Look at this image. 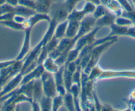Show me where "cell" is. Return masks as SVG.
I'll return each instance as SVG.
<instances>
[{"label":"cell","mask_w":135,"mask_h":111,"mask_svg":"<svg viewBox=\"0 0 135 111\" xmlns=\"http://www.w3.org/2000/svg\"><path fill=\"white\" fill-rule=\"evenodd\" d=\"M42 65H43L44 68H45V71L49 72L51 73H55L58 71L60 67L56 64L55 60L52 58L51 57L48 56L44 62H42Z\"/></svg>","instance_id":"cell-15"},{"label":"cell","mask_w":135,"mask_h":111,"mask_svg":"<svg viewBox=\"0 0 135 111\" xmlns=\"http://www.w3.org/2000/svg\"><path fill=\"white\" fill-rule=\"evenodd\" d=\"M127 103L130 107H134V110H135V89L131 93Z\"/></svg>","instance_id":"cell-28"},{"label":"cell","mask_w":135,"mask_h":111,"mask_svg":"<svg viewBox=\"0 0 135 111\" xmlns=\"http://www.w3.org/2000/svg\"><path fill=\"white\" fill-rule=\"evenodd\" d=\"M43 95L44 93L41 79L38 78L35 79L33 81L32 86V100H37L39 102Z\"/></svg>","instance_id":"cell-13"},{"label":"cell","mask_w":135,"mask_h":111,"mask_svg":"<svg viewBox=\"0 0 135 111\" xmlns=\"http://www.w3.org/2000/svg\"><path fill=\"white\" fill-rule=\"evenodd\" d=\"M113 77H128L135 78V70H104L102 69L97 81L103 79L113 78Z\"/></svg>","instance_id":"cell-4"},{"label":"cell","mask_w":135,"mask_h":111,"mask_svg":"<svg viewBox=\"0 0 135 111\" xmlns=\"http://www.w3.org/2000/svg\"><path fill=\"white\" fill-rule=\"evenodd\" d=\"M115 23L117 25L122 26V27H131L134 25V23L131 20L127 17L123 16H117L115 19Z\"/></svg>","instance_id":"cell-23"},{"label":"cell","mask_w":135,"mask_h":111,"mask_svg":"<svg viewBox=\"0 0 135 111\" xmlns=\"http://www.w3.org/2000/svg\"><path fill=\"white\" fill-rule=\"evenodd\" d=\"M68 21V23L65 37L70 38H74L78 33L80 22L75 21Z\"/></svg>","instance_id":"cell-14"},{"label":"cell","mask_w":135,"mask_h":111,"mask_svg":"<svg viewBox=\"0 0 135 111\" xmlns=\"http://www.w3.org/2000/svg\"><path fill=\"white\" fill-rule=\"evenodd\" d=\"M36 11L35 9H32L28 8V7H23L21 6H17L15 7V10H14V13L15 15H19L21 16L25 17L27 18L31 17L32 15H35L36 13Z\"/></svg>","instance_id":"cell-17"},{"label":"cell","mask_w":135,"mask_h":111,"mask_svg":"<svg viewBox=\"0 0 135 111\" xmlns=\"http://www.w3.org/2000/svg\"><path fill=\"white\" fill-rule=\"evenodd\" d=\"M64 104L63 96L57 94L52 98V110L56 111Z\"/></svg>","instance_id":"cell-22"},{"label":"cell","mask_w":135,"mask_h":111,"mask_svg":"<svg viewBox=\"0 0 135 111\" xmlns=\"http://www.w3.org/2000/svg\"><path fill=\"white\" fill-rule=\"evenodd\" d=\"M15 59L14 60H7V61H3L0 62V69H3V68H8V67L11 66L13 64L15 63Z\"/></svg>","instance_id":"cell-29"},{"label":"cell","mask_w":135,"mask_h":111,"mask_svg":"<svg viewBox=\"0 0 135 111\" xmlns=\"http://www.w3.org/2000/svg\"><path fill=\"white\" fill-rule=\"evenodd\" d=\"M6 3L11 5V6L15 7L18 6V0H6Z\"/></svg>","instance_id":"cell-32"},{"label":"cell","mask_w":135,"mask_h":111,"mask_svg":"<svg viewBox=\"0 0 135 111\" xmlns=\"http://www.w3.org/2000/svg\"><path fill=\"white\" fill-rule=\"evenodd\" d=\"M64 65H62L60 68L58 72L54 73V79L56 85L57 93L60 95H64L67 91L64 83Z\"/></svg>","instance_id":"cell-10"},{"label":"cell","mask_w":135,"mask_h":111,"mask_svg":"<svg viewBox=\"0 0 135 111\" xmlns=\"http://www.w3.org/2000/svg\"><path fill=\"white\" fill-rule=\"evenodd\" d=\"M68 14L63 2L59 0L53 2L49 13L50 19H54L58 23L67 20Z\"/></svg>","instance_id":"cell-3"},{"label":"cell","mask_w":135,"mask_h":111,"mask_svg":"<svg viewBox=\"0 0 135 111\" xmlns=\"http://www.w3.org/2000/svg\"><path fill=\"white\" fill-rule=\"evenodd\" d=\"M100 29H101L100 27L95 26V27L92 30H91L88 33H85V34H84L82 37H81L78 40L74 46L75 48H76L80 52L81 49L85 47V46L95 41V35Z\"/></svg>","instance_id":"cell-5"},{"label":"cell","mask_w":135,"mask_h":111,"mask_svg":"<svg viewBox=\"0 0 135 111\" xmlns=\"http://www.w3.org/2000/svg\"><path fill=\"white\" fill-rule=\"evenodd\" d=\"M117 17V16L114 13H113L112 11L107 8L105 15L96 20L95 26L100 27L101 29L104 27H110L113 23H115V21Z\"/></svg>","instance_id":"cell-8"},{"label":"cell","mask_w":135,"mask_h":111,"mask_svg":"<svg viewBox=\"0 0 135 111\" xmlns=\"http://www.w3.org/2000/svg\"><path fill=\"white\" fill-rule=\"evenodd\" d=\"M56 0H35V10L38 13L48 14L49 15L50 7L53 2Z\"/></svg>","instance_id":"cell-12"},{"label":"cell","mask_w":135,"mask_h":111,"mask_svg":"<svg viewBox=\"0 0 135 111\" xmlns=\"http://www.w3.org/2000/svg\"><path fill=\"white\" fill-rule=\"evenodd\" d=\"M111 28V33L109 35L110 36H127V31H128V27H122L113 23L110 27Z\"/></svg>","instance_id":"cell-18"},{"label":"cell","mask_w":135,"mask_h":111,"mask_svg":"<svg viewBox=\"0 0 135 111\" xmlns=\"http://www.w3.org/2000/svg\"><path fill=\"white\" fill-rule=\"evenodd\" d=\"M100 2L101 4L105 6L108 9L114 13L117 16L121 15L123 9L120 3L117 2V0H100Z\"/></svg>","instance_id":"cell-11"},{"label":"cell","mask_w":135,"mask_h":111,"mask_svg":"<svg viewBox=\"0 0 135 111\" xmlns=\"http://www.w3.org/2000/svg\"><path fill=\"white\" fill-rule=\"evenodd\" d=\"M106 10H107V7L105 6L102 4H99L96 6L94 12L92 13V15L97 20V19H99V18H101V17L105 15Z\"/></svg>","instance_id":"cell-24"},{"label":"cell","mask_w":135,"mask_h":111,"mask_svg":"<svg viewBox=\"0 0 135 111\" xmlns=\"http://www.w3.org/2000/svg\"><path fill=\"white\" fill-rule=\"evenodd\" d=\"M0 24L6 26V27H8V28H9V29H13V30H15V31H24L25 30L24 24L17 23V22H15V21L13 20V19L0 21Z\"/></svg>","instance_id":"cell-20"},{"label":"cell","mask_w":135,"mask_h":111,"mask_svg":"<svg viewBox=\"0 0 135 111\" xmlns=\"http://www.w3.org/2000/svg\"><path fill=\"white\" fill-rule=\"evenodd\" d=\"M31 104L32 105V110H41V107H40V104L38 101H37V100H32Z\"/></svg>","instance_id":"cell-31"},{"label":"cell","mask_w":135,"mask_h":111,"mask_svg":"<svg viewBox=\"0 0 135 111\" xmlns=\"http://www.w3.org/2000/svg\"><path fill=\"white\" fill-rule=\"evenodd\" d=\"M27 19V18L19 15H14L13 18V20L15 21V22H17V23H21V24H24L25 22L26 21Z\"/></svg>","instance_id":"cell-30"},{"label":"cell","mask_w":135,"mask_h":111,"mask_svg":"<svg viewBox=\"0 0 135 111\" xmlns=\"http://www.w3.org/2000/svg\"><path fill=\"white\" fill-rule=\"evenodd\" d=\"M68 23V21L66 20L64 21L60 22L56 24V27L54 30V36L58 39L61 40L62 38H64L65 34H66V29H67Z\"/></svg>","instance_id":"cell-16"},{"label":"cell","mask_w":135,"mask_h":111,"mask_svg":"<svg viewBox=\"0 0 135 111\" xmlns=\"http://www.w3.org/2000/svg\"><path fill=\"white\" fill-rule=\"evenodd\" d=\"M45 71V69L42 64L37 65V66L35 69H33L31 72H29L28 73H26L25 75H23L21 82L20 83V85H21L25 84V83H27L28 82H30L31 81H33L35 79H37L41 78V75H42Z\"/></svg>","instance_id":"cell-9"},{"label":"cell","mask_w":135,"mask_h":111,"mask_svg":"<svg viewBox=\"0 0 135 111\" xmlns=\"http://www.w3.org/2000/svg\"><path fill=\"white\" fill-rule=\"evenodd\" d=\"M2 87H0V95H1V92H2Z\"/></svg>","instance_id":"cell-34"},{"label":"cell","mask_w":135,"mask_h":111,"mask_svg":"<svg viewBox=\"0 0 135 111\" xmlns=\"http://www.w3.org/2000/svg\"><path fill=\"white\" fill-rule=\"evenodd\" d=\"M32 26H28L25 28V37L24 40H23V45H22L21 50L20 52L18 54L15 60H21L24 59L26 57V56L28 54L30 51V47H31V32H32Z\"/></svg>","instance_id":"cell-6"},{"label":"cell","mask_w":135,"mask_h":111,"mask_svg":"<svg viewBox=\"0 0 135 111\" xmlns=\"http://www.w3.org/2000/svg\"><path fill=\"white\" fill-rule=\"evenodd\" d=\"M86 2H90V3H93V4L96 5V6H98V5L101 4V2H100V0H85Z\"/></svg>","instance_id":"cell-33"},{"label":"cell","mask_w":135,"mask_h":111,"mask_svg":"<svg viewBox=\"0 0 135 111\" xmlns=\"http://www.w3.org/2000/svg\"><path fill=\"white\" fill-rule=\"evenodd\" d=\"M18 5L32 9H35V3L32 0H18Z\"/></svg>","instance_id":"cell-26"},{"label":"cell","mask_w":135,"mask_h":111,"mask_svg":"<svg viewBox=\"0 0 135 111\" xmlns=\"http://www.w3.org/2000/svg\"><path fill=\"white\" fill-rule=\"evenodd\" d=\"M32 1H34V2H35V0H32Z\"/></svg>","instance_id":"cell-35"},{"label":"cell","mask_w":135,"mask_h":111,"mask_svg":"<svg viewBox=\"0 0 135 111\" xmlns=\"http://www.w3.org/2000/svg\"><path fill=\"white\" fill-rule=\"evenodd\" d=\"M41 110L50 111L52 110V98L45 96V95L42 97L39 100Z\"/></svg>","instance_id":"cell-21"},{"label":"cell","mask_w":135,"mask_h":111,"mask_svg":"<svg viewBox=\"0 0 135 111\" xmlns=\"http://www.w3.org/2000/svg\"><path fill=\"white\" fill-rule=\"evenodd\" d=\"M81 0H64L63 3L68 13H70L71 11H73V9H74L76 5Z\"/></svg>","instance_id":"cell-25"},{"label":"cell","mask_w":135,"mask_h":111,"mask_svg":"<svg viewBox=\"0 0 135 111\" xmlns=\"http://www.w3.org/2000/svg\"><path fill=\"white\" fill-rule=\"evenodd\" d=\"M23 74L20 72L19 73H18L17 75H15L14 77H13L12 78L10 79L6 84L2 87V92H1V95H0V98L4 96V95H7L9 93L11 92L13 90H15V89L17 88L19 85H20V83L21 82V80L23 79Z\"/></svg>","instance_id":"cell-7"},{"label":"cell","mask_w":135,"mask_h":111,"mask_svg":"<svg viewBox=\"0 0 135 111\" xmlns=\"http://www.w3.org/2000/svg\"><path fill=\"white\" fill-rule=\"evenodd\" d=\"M121 16L124 17H127L128 19H129L130 20H131L132 21V23H134V24H135V9L132 10V11H127L123 10V12H122Z\"/></svg>","instance_id":"cell-27"},{"label":"cell","mask_w":135,"mask_h":111,"mask_svg":"<svg viewBox=\"0 0 135 111\" xmlns=\"http://www.w3.org/2000/svg\"><path fill=\"white\" fill-rule=\"evenodd\" d=\"M117 41L118 38H114V39L110 40V41L103 42V43L97 45L95 47H94V48L90 52V53L88 54L89 56V60L86 66L82 70L83 72L86 74L89 75L91 69L97 64H98L99 60L103 53L105 50H107L109 48L111 47L113 44H114Z\"/></svg>","instance_id":"cell-1"},{"label":"cell","mask_w":135,"mask_h":111,"mask_svg":"<svg viewBox=\"0 0 135 111\" xmlns=\"http://www.w3.org/2000/svg\"><path fill=\"white\" fill-rule=\"evenodd\" d=\"M63 102L64 107L68 110H76L75 109L74 100L73 95L70 91H67L66 93L63 96Z\"/></svg>","instance_id":"cell-19"},{"label":"cell","mask_w":135,"mask_h":111,"mask_svg":"<svg viewBox=\"0 0 135 111\" xmlns=\"http://www.w3.org/2000/svg\"><path fill=\"white\" fill-rule=\"evenodd\" d=\"M41 79L42 81L44 95L51 98H53L55 95H56V85L54 74L45 71L41 75Z\"/></svg>","instance_id":"cell-2"}]
</instances>
